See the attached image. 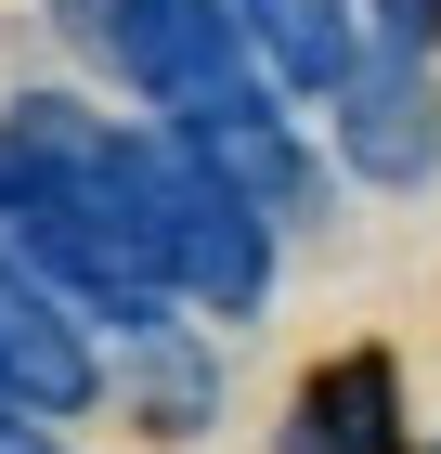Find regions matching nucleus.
<instances>
[{
  "label": "nucleus",
  "mask_w": 441,
  "mask_h": 454,
  "mask_svg": "<svg viewBox=\"0 0 441 454\" xmlns=\"http://www.w3.org/2000/svg\"><path fill=\"white\" fill-rule=\"evenodd\" d=\"M91 66L117 78L143 117H182V105H208V91L260 78V52H247L234 0H117V27H104Z\"/></svg>",
  "instance_id": "f257e3e1"
},
{
  "label": "nucleus",
  "mask_w": 441,
  "mask_h": 454,
  "mask_svg": "<svg viewBox=\"0 0 441 454\" xmlns=\"http://www.w3.org/2000/svg\"><path fill=\"white\" fill-rule=\"evenodd\" d=\"M325 156L364 195H429L441 182V78H429V52H364L350 91L325 105Z\"/></svg>",
  "instance_id": "f03ea898"
},
{
  "label": "nucleus",
  "mask_w": 441,
  "mask_h": 454,
  "mask_svg": "<svg viewBox=\"0 0 441 454\" xmlns=\"http://www.w3.org/2000/svg\"><path fill=\"white\" fill-rule=\"evenodd\" d=\"M272 454H415V416H403V350H325L299 377V403H286V428H272Z\"/></svg>",
  "instance_id": "7ed1b4c3"
},
{
  "label": "nucleus",
  "mask_w": 441,
  "mask_h": 454,
  "mask_svg": "<svg viewBox=\"0 0 441 454\" xmlns=\"http://www.w3.org/2000/svg\"><path fill=\"white\" fill-rule=\"evenodd\" d=\"M104 403L143 442H208L221 428V350H208V325L169 312V325H143V338H117L104 350Z\"/></svg>",
  "instance_id": "20e7f679"
},
{
  "label": "nucleus",
  "mask_w": 441,
  "mask_h": 454,
  "mask_svg": "<svg viewBox=\"0 0 441 454\" xmlns=\"http://www.w3.org/2000/svg\"><path fill=\"white\" fill-rule=\"evenodd\" d=\"M247 52H260V78L286 91V105H338L350 66H364V0H234Z\"/></svg>",
  "instance_id": "39448f33"
},
{
  "label": "nucleus",
  "mask_w": 441,
  "mask_h": 454,
  "mask_svg": "<svg viewBox=\"0 0 441 454\" xmlns=\"http://www.w3.org/2000/svg\"><path fill=\"white\" fill-rule=\"evenodd\" d=\"M364 39L376 52H441V0H364Z\"/></svg>",
  "instance_id": "423d86ee"
},
{
  "label": "nucleus",
  "mask_w": 441,
  "mask_h": 454,
  "mask_svg": "<svg viewBox=\"0 0 441 454\" xmlns=\"http://www.w3.org/2000/svg\"><path fill=\"white\" fill-rule=\"evenodd\" d=\"M39 13H52L66 52H104V27H117V0H39Z\"/></svg>",
  "instance_id": "0eeeda50"
},
{
  "label": "nucleus",
  "mask_w": 441,
  "mask_h": 454,
  "mask_svg": "<svg viewBox=\"0 0 441 454\" xmlns=\"http://www.w3.org/2000/svg\"><path fill=\"white\" fill-rule=\"evenodd\" d=\"M0 454H66V442H52L39 416H13V403H0Z\"/></svg>",
  "instance_id": "6e6552de"
},
{
  "label": "nucleus",
  "mask_w": 441,
  "mask_h": 454,
  "mask_svg": "<svg viewBox=\"0 0 441 454\" xmlns=\"http://www.w3.org/2000/svg\"><path fill=\"white\" fill-rule=\"evenodd\" d=\"M415 454H441V442H415Z\"/></svg>",
  "instance_id": "1a4fd4ad"
}]
</instances>
